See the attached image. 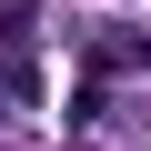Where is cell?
<instances>
[{"label": "cell", "mask_w": 151, "mask_h": 151, "mask_svg": "<svg viewBox=\"0 0 151 151\" xmlns=\"http://www.w3.org/2000/svg\"><path fill=\"white\" fill-rule=\"evenodd\" d=\"M0 91H10V101H40V60L20 40H0Z\"/></svg>", "instance_id": "obj_1"}, {"label": "cell", "mask_w": 151, "mask_h": 151, "mask_svg": "<svg viewBox=\"0 0 151 151\" xmlns=\"http://www.w3.org/2000/svg\"><path fill=\"white\" fill-rule=\"evenodd\" d=\"M0 101H10V91H0Z\"/></svg>", "instance_id": "obj_2"}]
</instances>
